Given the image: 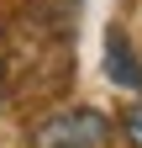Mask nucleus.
Returning <instances> with one entry per match:
<instances>
[{"instance_id":"nucleus-1","label":"nucleus","mask_w":142,"mask_h":148,"mask_svg":"<svg viewBox=\"0 0 142 148\" xmlns=\"http://www.w3.org/2000/svg\"><path fill=\"white\" fill-rule=\"evenodd\" d=\"M111 116L95 106H63L53 116L37 122L32 132V148H111Z\"/></svg>"},{"instance_id":"nucleus-4","label":"nucleus","mask_w":142,"mask_h":148,"mask_svg":"<svg viewBox=\"0 0 142 148\" xmlns=\"http://www.w3.org/2000/svg\"><path fill=\"white\" fill-rule=\"evenodd\" d=\"M0 106H5V69H0Z\"/></svg>"},{"instance_id":"nucleus-3","label":"nucleus","mask_w":142,"mask_h":148,"mask_svg":"<svg viewBox=\"0 0 142 148\" xmlns=\"http://www.w3.org/2000/svg\"><path fill=\"white\" fill-rule=\"evenodd\" d=\"M121 132H126V143H132V148H142V101H137V106H126V116H121Z\"/></svg>"},{"instance_id":"nucleus-2","label":"nucleus","mask_w":142,"mask_h":148,"mask_svg":"<svg viewBox=\"0 0 142 148\" xmlns=\"http://www.w3.org/2000/svg\"><path fill=\"white\" fill-rule=\"evenodd\" d=\"M105 74H111L116 85H126V90H142V64H137V53L126 48L121 32L105 37Z\"/></svg>"},{"instance_id":"nucleus-5","label":"nucleus","mask_w":142,"mask_h":148,"mask_svg":"<svg viewBox=\"0 0 142 148\" xmlns=\"http://www.w3.org/2000/svg\"><path fill=\"white\" fill-rule=\"evenodd\" d=\"M0 42H5V32H0Z\"/></svg>"}]
</instances>
